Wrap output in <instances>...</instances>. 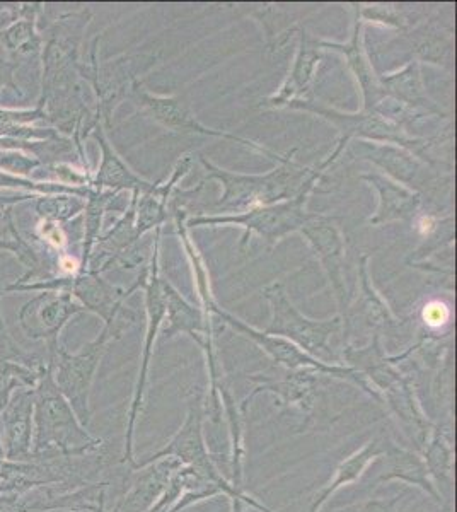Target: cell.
Instances as JSON below:
<instances>
[{
	"instance_id": "12",
	"label": "cell",
	"mask_w": 457,
	"mask_h": 512,
	"mask_svg": "<svg viewBox=\"0 0 457 512\" xmlns=\"http://www.w3.org/2000/svg\"><path fill=\"white\" fill-rule=\"evenodd\" d=\"M289 106L292 108H302V110L314 111L323 115L326 120L335 123L336 127L342 128L343 139L350 140L352 137H367V139L379 140V142H388V144H398V146L411 149L418 154V147L422 146L418 140L406 137L405 132L401 130L400 125L389 122L384 115H379L377 111H364L360 115H343L335 110H326L323 106L314 105L311 101H297L290 99Z\"/></svg>"
},
{
	"instance_id": "8",
	"label": "cell",
	"mask_w": 457,
	"mask_h": 512,
	"mask_svg": "<svg viewBox=\"0 0 457 512\" xmlns=\"http://www.w3.org/2000/svg\"><path fill=\"white\" fill-rule=\"evenodd\" d=\"M205 417H207L205 400L202 396H193L188 403V412H186L183 424L178 432L169 439V443L156 453L151 454L149 458L135 461V465L130 470H135L137 466L147 465L152 461L162 460V458H174V460L180 461L181 465L190 466L195 472L209 478L212 482L231 485L229 478L224 477L219 466L215 465L214 458L207 448L205 432H203Z\"/></svg>"
},
{
	"instance_id": "19",
	"label": "cell",
	"mask_w": 457,
	"mask_h": 512,
	"mask_svg": "<svg viewBox=\"0 0 457 512\" xmlns=\"http://www.w3.org/2000/svg\"><path fill=\"white\" fill-rule=\"evenodd\" d=\"M91 135L98 140L99 147H101V164H99L96 175L93 176L91 188H96V190L110 188L111 192L116 193L122 192V190H132L137 195L151 190L152 183L135 175L134 171L128 168L127 164L123 163V159L116 154L115 149L111 147L110 140L106 137L103 123H99Z\"/></svg>"
},
{
	"instance_id": "39",
	"label": "cell",
	"mask_w": 457,
	"mask_h": 512,
	"mask_svg": "<svg viewBox=\"0 0 457 512\" xmlns=\"http://www.w3.org/2000/svg\"><path fill=\"white\" fill-rule=\"evenodd\" d=\"M4 461H6V456H4V449H2V444H0V468L4 465Z\"/></svg>"
},
{
	"instance_id": "1",
	"label": "cell",
	"mask_w": 457,
	"mask_h": 512,
	"mask_svg": "<svg viewBox=\"0 0 457 512\" xmlns=\"http://www.w3.org/2000/svg\"><path fill=\"white\" fill-rule=\"evenodd\" d=\"M103 449H106L103 439L87 431L58 390L52 366L47 361V369L35 388V437L31 458L86 456Z\"/></svg>"
},
{
	"instance_id": "28",
	"label": "cell",
	"mask_w": 457,
	"mask_h": 512,
	"mask_svg": "<svg viewBox=\"0 0 457 512\" xmlns=\"http://www.w3.org/2000/svg\"><path fill=\"white\" fill-rule=\"evenodd\" d=\"M86 200L69 193H53V195H38L35 200V212L40 221L62 222L70 221L84 212Z\"/></svg>"
},
{
	"instance_id": "34",
	"label": "cell",
	"mask_w": 457,
	"mask_h": 512,
	"mask_svg": "<svg viewBox=\"0 0 457 512\" xmlns=\"http://www.w3.org/2000/svg\"><path fill=\"white\" fill-rule=\"evenodd\" d=\"M38 239L48 250L60 253L67 245V234H65L64 226L57 222L40 221L38 224Z\"/></svg>"
},
{
	"instance_id": "41",
	"label": "cell",
	"mask_w": 457,
	"mask_h": 512,
	"mask_svg": "<svg viewBox=\"0 0 457 512\" xmlns=\"http://www.w3.org/2000/svg\"><path fill=\"white\" fill-rule=\"evenodd\" d=\"M69 512H81V511H69Z\"/></svg>"
},
{
	"instance_id": "40",
	"label": "cell",
	"mask_w": 457,
	"mask_h": 512,
	"mask_svg": "<svg viewBox=\"0 0 457 512\" xmlns=\"http://www.w3.org/2000/svg\"><path fill=\"white\" fill-rule=\"evenodd\" d=\"M9 11V4H4V2H0V12Z\"/></svg>"
},
{
	"instance_id": "18",
	"label": "cell",
	"mask_w": 457,
	"mask_h": 512,
	"mask_svg": "<svg viewBox=\"0 0 457 512\" xmlns=\"http://www.w3.org/2000/svg\"><path fill=\"white\" fill-rule=\"evenodd\" d=\"M343 359L348 362V367H352L369 381L381 398L386 391L393 390L398 384L408 379L405 374L400 373V369L394 366L396 362L389 359L382 349L379 333L374 335L371 344L364 349L347 347L343 350Z\"/></svg>"
},
{
	"instance_id": "5",
	"label": "cell",
	"mask_w": 457,
	"mask_h": 512,
	"mask_svg": "<svg viewBox=\"0 0 457 512\" xmlns=\"http://www.w3.org/2000/svg\"><path fill=\"white\" fill-rule=\"evenodd\" d=\"M200 297H202L203 306H205L207 313H214L226 325L231 326L234 332L251 338L275 364H280V366H284L289 371L309 369V371H314V373L326 374V376H331V378L348 381V383L359 386L360 390H364L376 402L382 403L381 395L372 388L369 381L362 374L357 373L352 367L342 366V364H326V362L319 361L313 355H309L304 350L299 349L296 344H292L287 338L268 335L267 332H260V330H256L253 326L246 325L244 321L239 320L236 316L229 315L227 311L220 309L214 299H212V296H210V291L202 292Z\"/></svg>"
},
{
	"instance_id": "15",
	"label": "cell",
	"mask_w": 457,
	"mask_h": 512,
	"mask_svg": "<svg viewBox=\"0 0 457 512\" xmlns=\"http://www.w3.org/2000/svg\"><path fill=\"white\" fill-rule=\"evenodd\" d=\"M382 461L379 483L403 482L411 487H417L423 494L429 495L432 501L440 506H446L447 501L444 495L440 494L434 480L430 477L427 465L423 461L422 454L413 449H406L403 446L382 439V454L379 460Z\"/></svg>"
},
{
	"instance_id": "25",
	"label": "cell",
	"mask_w": 457,
	"mask_h": 512,
	"mask_svg": "<svg viewBox=\"0 0 457 512\" xmlns=\"http://www.w3.org/2000/svg\"><path fill=\"white\" fill-rule=\"evenodd\" d=\"M360 23H357L355 26V33H353V38L348 45H335V43H319L321 47H330L336 48V50H342L345 55H347L348 64L352 67L353 72L357 74V79H359L360 86H362V93H364V111H372L376 108L377 103H379V98H381V84H379V79L374 77L372 74L371 65L367 62V59L364 57V52H362V47H360Z\"/></svg>"
},
{
	"instance_id": "22",
	"label": "cell",
	"mask_w": 457,
	"mask_h": 512,
	"mask_svg": "<svg viewBox=\"0 0 457 512\" xmlns=\"http://www.w3.org/2000/svg\"><path fill=\"white\" fill-rule=\"evenodd\" d=\"M364 180L371 181L381 195V205L377 209L376 216L372 217V224L382 222L406 221L417 214L420 207V197L417 193H411L398 183L379 175L364 176Z\"/></svg>"
},
{
	"instance_id": "13",
	"label": "cell",
	"mask_w": 457,
	"mask_h": 512,
	"mask_svg": "<svg viewBox=\"0 0 457 512\" xmlns=\"http://www.w3.org/2000/svg\"><path fill=\"white\" fill-rule=\"evenodd\" d=\"M181 463L174 458H162L147 465L128 470L125 483L127 489L118 495L115 504L108 506V512H149L168 487L173 473Z\"/></svg>"
},
{
	"instance_id": "9",
	"label": "cell",
	"mask_w": 457,
	"mask_h": 512,
	"mask_svg": "<svg viewBox=\"0 0 457 512\" xmlns=\"http://www.w3.org/2000/svg\"><path fill=\"white\" fill-rule=\"evenodd\" d=\"M86 309L65 292H38L18 311L21 332L33 340L43 342L45 349L58 345L60 333L74 316Z\"/></svg>"
},
{
	"instance_id": "17",
	"label": "cell",
	"mask_w": 457,
	"mask_h": 512,
	"mask_svg": "<svg viewBox=\"0 0 457 512\" xmlns=\"http://www.w3.org/2000/svg\"><path fill=\"white\" fill-rule=\"evenodd\" d=\"M43 7L40 2L9 4L11 23L0 30V45L11 53L12 60L41 55L43 36L38 30V18Z\"/></svg>"
},
{
	"instance_id": "27",
	"label": "cell",
	"mask_w": 457,
	"mask_h": 512,
	"mask_svg": "<svg viewBox=\"0 0 457 512\" xmlns=\"http://www.w3.org/2000/svg\"><path fill=\"white\" fill-rule=\"evenodd\" d=\"M379 82L382 84V94H391L406 105L420 106L425 110L434 108V103L427 98V94L423 93L422 79H420L417 64H410L400 74Z\"/></svg>"
},
{
	"instance_id": "31",
	"label": "cell",
	"mask_w": 457,
	"mask_h": 512,
	"mask_svg": "<svg viewBox=\"0 0 457 512\" xmlns=\"http://www.w3.org/2000/svg\"><path fill=\"white\" fill-rule=\"evenodd\" d=\"M48 127L47 113L41 106L29 110H18V108H0V139L9 135L12 128L28 127V125H38Z\"/></svg>"
},
{
	"instance_id": "7",
	"label": "cell",
	"mask_w": 457,
	"mask_h": 512,
	"mask_svg": "<svg viewBox=\"0 0 457 512\" xmlns=\"http://www.w3.org/2000/svg\"><path fill=\"white\" fill-rule=\"evenodd\" d=\"M157 246L152 255V262L147 267V280H145V309H147V332H145L144 350L140 359V371L135 383L134 396L130 402L127 415V431H125V444H123L122 463L128 470L135 465V427L139 422L140 414L144 410L145 393H147V379H149V367H151L152 350L156 342L157 333L161 330L162 320L166 315V304L162 296L161 275L157 267Z\"/></svg>"
},
{
	"instance_id": "42",
	"label": "cell",
	"mask_w": 457,
	"mask_h": 512,
	"mask_svg": "<svg viewBox=\"0 0 457 512\" xmlns=\"http://www.w3.org/2000/svg\"><path fill=\"white\" fill-rule=\"evenodd\" d=\"M0 258H2V253H0Z\"/></svg>"
},
{
	"instance_id": "2",
	"label": "cell",
	"mask_w": 457,
	"mask_h": 512,
	"mask_svg": "<svg viewBox=\"0 0 457 512\" xmlns=\"http://www.w3.org/2000/svg\"><path fill=\"white\" fill-rule=\"evenodd\" d=\"M132 323L134 315L127 308H122L115 320L105 325L99 337L84 345L79 352L70 354L60 344L47 349V361L52 366L53 381L60 393L65 396V400L70 403L72 410L76 412L77 419L86 427L93 419L91 390L106 347L116 338L122 337L123 332Z\"/></svg>"
},
{
	"instance_id": "20",
	"label": "cell",
	"mask_w": 457,
	"mask_h": 512,
	"mask_svg": "<svg viewBox=\"0 0 457 512\" xmlns=\"http://www.w3.org/2000/svg\"><path fill=\"white\" fill-rule=\"evenodd\" d=\"M382 454V439H372L369 443L365 444L364 448H360L359 451L350 454L347 460H343L340 465L336 466L333 477L330 478V482L323 485L318 490V494L314 495L306 511L301 512H321L324 504L330 501L331 497L338 492V490L347 487L350 483L357 482L365 470L379 460V456Z\"/></svg>"
},
{
	"instance_id": "24",
	"label": "cell",
	"mask_w": 457,
	"mask_h": 512,
	"mask_svg": "<svg viewBox=\"0 0 457 512\" xmlns=\"http://www.w3.org/2000/svg\"><path fill=\"white\" fill-rule=\"evenodd\" d=\"M220 403L226 414L229 425V437H231V482L232 489L236 492H244V460H246V448H244V414L239 410L238 403L234 402L231 393L220 384Z\"/></svg>"
},
{
	"instance_id": "16",
	"label": "cell",
	"mask_w": 457,
	"mask_h": 512,
	"mask_svg": "<svg viewBox=\"0 0 457 512\" xmlns=\"http://www.w3.org/2000/svg\"><path fill=\"white\" fill-rule=\"evenodd\" d=\"M318 373L302 369V371H289L284 378H273L265 374H253L249 381L256 383L255 390L251 391L243 402L239 403V410L246 415L249 402L261 391H267L277 396L282 407H297L302 412H311L314 407V390L318 384Z\"/></svg>"
},
{
	"instance_id": "10",
	"label": "cell",
	"mask_w": 457,
	"mask_h": 512,
	"mask_svg": "<svg viewBox=\"0 0 457 512\" xmlns=\"http://www.w3.org/2000/svg\"><path fill=\"white\" fill-rule=\"evenodd\" d=\"M132 98L139 106L142 113L147 117L152 118L154 122L161 123L162 127L171 128L176 132H191V134L212 135V137H222V139L236 140L241 142L244 146L253 147L256 151L267 154L270 158L277 159L278 163H285L289 158H280L277 154L268 151L265 147H260L251 140L241 139L238 135L224 134V132H217V130H210V128L203 127L202 123L198 122L197 117L191 113L190 108L181 103L178 98H159V96H152L147 93L140 82L135 81L132 84Z\"/></svg>"
},
{
	"instance_id": "6",
	"label": "cell",
	"mask_w": 457,
	"mask_h": 512,
	"mask_svg": "<svg viewBox=\"0 0 457 512\" xmlns=\"http://www.w3.org/2000/svg\"><path fill=\"white\" fill-rule=\"evenodd\" d=\"M265 297L270 301L273 309L272 323L265 330L268 335L287 338L299 349L326 364H338L331 350L330 340L342 326L340 316L326 321L309 320L297 311L294 304L290 303L284 287L280 284L267 287Z\"/></svg>"
},
{
	"instance_id": "11",
	"label": "cell",
	"mask_w": 457,
	"mask_h": 512,
	"mask_svg": "<svg viewBox=\"0 0 457 512\" xmlns=\"http://www.w3.org/2000/svg\"><path fill=\"white\" fill-rule=\"evenodd\" d=\"M35 390L19 388L0 410V444L7 461H26L33 453Z\"/></svg>"
},
{
	"instance_id": "21",
	"label": "cell",
	"mask_w": 457,
	"mask_h": 512,
	"mask_svg": "<svg viewBox=\"0 0 457 512\" xmlns=\"http://www.w3.org/2000/svg\"><path fill=\"white\" fill-rule=\"evenodd\" d=\"M191 158L186 156L181 161L174 175L168 183L164 185H152L149 192L142 193V198L137 200V209H135V229H137V238L144 236L147 231H151L154 227H161L164 219L168 217V200L169 193L173 190L174 183L186 175V171L190 169Z\"/></svg>"
},
{
	"instance_id": "14",
	"label": "cell",
	"mask_w": 457,
	"mask_h": 512,
	"mask_svg": "<svg viewBox=\"0 0 457 512\" xmlns=\"http://www.w3.org/2000/svg\"><path fill=\"white\" fill-rule=\"evenodd\" d=\"M301 233L313 246L314 253L323 265L330 279L331 289L335 291L336 301L342 311V320L348 325V294L343 277V238L340 229L330 217L311 214L309 221L302 226Z\"/></svg>"
},
{
	"instance_id": "38",
	"label": "cell",
	"mask_w": 457,
	"mask_h": 512,
	"mask_svg": "<svg viewBox=\"0 0 457 512\" xmlns=\"http://www.w3.org/2000/svg\"><path fill=\"white\" fill-rule=\"evenodd\" d=\"M93 512H108V501H103Z\"/></svg>"
},
{
	"instance_id": "33",
	"label": "cell",
	"mask_w": 457,
	"mask_h": 512,
	"mask_svg": "<svg viewBox=\"0 0 457 512\" xmlns=\"http://www.w3.org/2000/svg\"><path fill=\"white\" fill-rule=\"evenodd\" d=\"M41 168L40 161L31 158L21 151H6L0 149V171L9 175L24 176L28 178L35 169Z\"/></svg>"
},
{
	"instance_id": "23",
	"label": "cell",
	"mask_w": 457,
	"mask_h": 512,
	"mask_svg": "<svg viewBox=\"0 0 457 512\" xmlns=\"http://www.w3.org/2000/svg\"><path fill=\"white\" fill-rule=\"evenodd\" d=\"M420 454L437 489L440 490V485H444L446 489H452L454 446H452L451 429H447L444 425H434Z\"/></svg>"
},
{
	"instance_id": "3",
	"label": "cell",
	"mask_w": 457,
	"mask_h": 512,
	"mask_svg": "<svg viewBox=\"0 0 457 512\" xmlns=\"http://www.w3.org/2000/svg\"><path fill=\"white\" fill-rule=\"evenodd\" d=\"M200 161L209 171L207 180H219L224 187V195L209 207L219 214L224 212V216L227 212L265 207L277 204L278 200L296 197L307 176L313 171L301 164L292 163L290 156L280 168L261 176L236 175L227 169L217 168L203 156H200Z\"/></svg>"
},
{
	"instance_id": "4",
	"label": "cell",
	"mask_w": 457,
	"mask_h": 512,
	"mask_svg": "<svg viewBox=\"0 0 457 512\" xmlns=\"http://www.w3.org/2000/svg\"><path fill=\"white\" fill-rule=\"evenodd\" d=\"M347 139L340 140L336 151L326 159L319 168H314L311 175L307 176L301 190L296 197L284 200L280 204L265 205V207H255L249 209L244 214H232V216H198L188 221V227L197 226H220V224H239L244 227V236L241 239V248L248 245L251 233L260 234L270 246L277 245L280 239H284L287 234L301 231L302 226L309 221L311 214L304 210L309 193L313 192L319 178L323 176L324 169L328 168L336 156L342 152L343 147L347 146Z\"/></svg>"
},
{
	"instance_id": "29",
	"label": "cell",
	"mask_w": 457,
	"mask_h": 512,
	"mask_svg": "<svg viewBox=\"0 0 457 512\" xmlns=\"http://www.w3.org/2000/svg\"><path fill=\"white\" fill-rule=\"evenodd\" d=\"M0 188L4 190H19L31 195H53V193H69L76 197L86 198L91 187H69L55 181H36L24 176L9 175L0 171Z\"/></svg>"
},
{
	"instance_id": "36",
	"label": "cell",
	"mask_w": 457,
	"mask_h": 512,
	"mask_svg": "<svg viewBox=\"0 0 457 512\" xmlns=\"http://www.w3.org/2000/svg\"><path fill=\"white\" fill-rule=\"evenodd\" d=\"M229 499H231V512H248V507H253L261 512H272L268 507L256 501L255 497H251L248 492H239V494L231 495Z\"/></svg>"
},
{
	"instance_id": "35",
	"label": "cell",
	"mask_w": 457,
	"mask_h": 512,
	"mask_svg": "<svg viewBox=\"0 0 457 512\" xmlns=\"http://www.w3.org/2000/svg\"><path fill=\"white\" fill-rule=\"evenodd\" d=\"M447 318H449V309H447L446 304L435 301V303H430L429 306H425L423 320H425L427 325L439 328L440 325L446 323Z\"/></svg>"
},
{
	"instance_id": "30",
	"label": "cell",
	"mask_w": 457,
	"mask_h": 512,
	"mask_svg": "<svg viewBox=\"0 0 457 512\" xmlns=\"http://www.w3.org/2000/svg\"><path fill=\"white\" fill-rule=\"evenodd\" d=\"M2 296L4 294H2V286H0V299ZM0 357L6 361L19 362L24 366L41 367L47 364V357L31 354L16 342V338L12 337L7 328L6 320L2 316V309H0Z\"/></svg>"
},
{
	"instance_id": "32",
	"label": "cell",
	"mask_w": 457,
	"mask_h": 512,
	"mask_svg": "<svg viewBox=\"0 0 457 512\" xmlns=\"http://www.w3.org/2000/svg\"><path fill=\"white\" fill-rule=\"evenodd\" d=\"M16 72H18V62L12 59H6L0 53V105L4 101H23L24 94L16 82Z\"/></svg>"
},
{
	"instance_id": "26",
	"label": "cell",
	"mask_w": 457,
	"mask_h": 512,
	"mask_svg": "<svg viewBox=\"0 0 457 512\" xmlns=\"http://www.w3.org/2000/svg\"><path fill=\"white\" fill-rule=\"evenodd\" d=\"M318 47L319 43L311 40L306 33H302L301 48H299V55H297L294 70H292L289 81L285 82V86L278 93V96L270 99L272 105L289 103L292 96L306 91L309 82L313 81L316 65L319 64Z\"/></svg>"
},
{
	"instance_id": "37",
	"label": "cell",
	"mask_w": 457,
	"mask_h": 512,
	"mask_svg": "<svg viewBox=\"0 0 457 512\" xmlns=\"http://www.w3.org/2000/svg\"><path fill=\"white\" fill-rule=\"evenodd\" d=\"M0 251H7V253H11L14 251V245H12L11 238H0Z\"/></svg>"
}]
</instances>
